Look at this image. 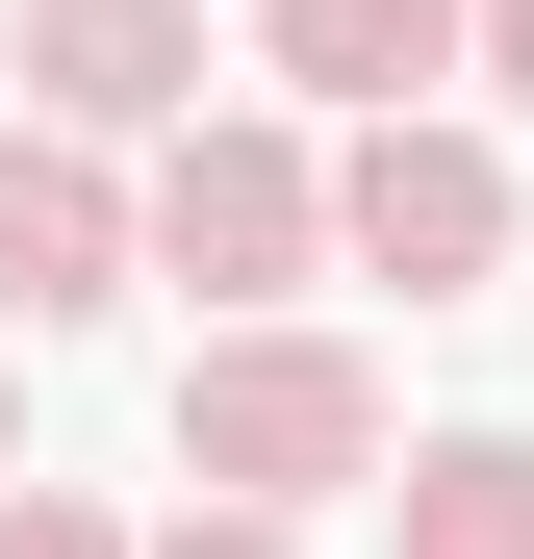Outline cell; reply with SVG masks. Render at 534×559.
Masks as SVG:
<instances>
[{
	"label": "cell",
	"instance_id": "cell-1",
	"mask_svg": "<svg viewBox=\"0 0 534 559\" xmlns=\"http://www.w3.org/2000/svg\"><path fill=\"white\" fill-rule=\"evenodd\" d=\"M407 407H382V356L356 331H281V306H229L204 356H178V484H254V509H331V484H382Z\"/></svg>",
	"mask_w": 534,
	"mask_h": 559
},
{
	"label": "cell",
	"instance_id": "cell-2",
	"mask_svg": "<svg viewBox=\"0 0 534 559\" xmlns=\"http://www.w3.org/2000/svg\"><path fill=\"white\" fill-rule=\"evenodd\" d=\"M331 254L407 280V306H484V280H509V153L432 128V103H356V153H331Z\"/></svg>",
	"mask_w": 534,
	"mask_h": 559
},
{
	"label": "cell",
	"instance_id": "cell-3",
	"mask_svg": "<svg viewBox=\"0 0 534 559\" xmlns=\"http://www.w3.org/2000/svg\"><path fill=\"white\" fill-rule=\"evenodd\" d=\"M306 254H331V153H306V128H254V103L153 128V280H204V306H281Z\"/></svg>",
	"mask_w": 534,
	"mask_h": 559
},
{
	"label": "cell",
	"instance_id": "cell-4",
	"mask_svg": "<svg viewBox=\"0 0 534 559\" xmlns=\"http://www.w3.org/2000/svg\"><path fill=\"white\" fill-rule=\"evenodd\" d=\"M128 254H153V178H103V128H0V306L76 331V306H128Z\"/></svg>",
	"mask_w": 534,
	"mask_h": 559
},
{
	"label": "cell",
	"instance_id": "cell-5",
	"mask_svg": "<svg viewBox=\"0 0 534 559\" xmlns=\"http://www.w3.org/2000/svg\"><path fill=\"white\" fill-rule=\"evenodd\" d=\"M0 76H26L51 128L153 153V128H204V0H26V26H0Z\"/></svg>",
	"mask_w": 534,
	"mask_h": 559
},
{
	"label": "cell",
	"instance_id": "cell-6",
	"mask_svg": "<svg viewBox=\"0 0 534 559\" xmlns=\"http://www.w3.org/2000/svg\"><path fill=\"white\" fill-rule=\"evenodd\" d=\"M254 51H281L306 103H432V76L484 51V0H254Z\"/></svg>",
	"mask_w": 534,
	"mask_h": 559
},
{
	"label": "cell",
	"instance_id": "cell-7",
	"mask_svg": "<svg viewBox=\"0 0 534 559\" xmlns=\"http://www.w3.org/2000/svg\"><path fill=\"white\" fill-rule=\"evenodd\" d=\"M382 559H534V432H432L382 484Z\"/></svg>",
	"mask_w": 534,
	"mask_h": 559
},
{
	"label": "cell",
	"instance_id": "cell-8",
	"mask_svg": "<svg viewBox=\"0 0 534 559\" xmlns=\"http://www.w3.org/2000/svg\"><path fill=\"white\" fill-rule=\"evenodd\" d=\"M153 559H306V509H254V484H204V509H178Z\"/></svg>",
	"mask_w": 534,
	"mask_h": 559
},
{
	"label": "cell",
	"instance_id": "cell-9",
	"mask_svg": "<svg viewBox=\"0 0 534 559\" xmlns=\"http://www.w3.org/2000/svg\"><path fill=\"white\" fill-rule=\"evenodd\" d=\"M0 559H128V534L76 509V484H0Z\"/></svg>",
	"mask_w": 534,
	"mask_h": 559
},
{
	"label": "cell",
	"instance_id": "cell-10",
	"mask_svg": "<svg viewBox=\"0 0 534 559\" xmlns=\"http://www.w3.org/2000/svg\"><path fill=\"white\" fill-rule=\"evenodd\" d=\"M484 76H509V128H534V0H484Z\"/></svg>",
	"mask_w": 534,
	"mask_h": 559
},
{
	"label": "cell",
	"instance_id": "cell-11",
	"mask_svg": "<svg viewBox=\"0 0 534 559\" xmlns=\"http://www.w3.org/2000/svg\"><path fill=\"white\" fill-rule=\"evenodd\" d=\"M0 484H26V356H0Z\"/></svg>",
	"mask_w": 534,
	"mask_h": 559
}]
</instances>
